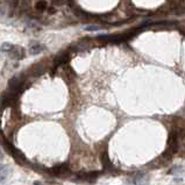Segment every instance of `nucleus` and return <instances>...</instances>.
Here are the masks:
<instances>
[{
  "instance_id": "nucleus-1",
  "label": "nucleus",
  "mask_w": 185,
  "mask_h": 185,
  "mask_svg": "<svg viewBox=\"0 0 185 185\" xmlns=\"http://www.w3.org/2000/svg\"><path fill=\"white\" fill-rule=\"evenodd\" d=\"M8 54H10L11 58H13V59H22V58L25 57V55H26V51H25V49L22 47L14 46L13 49Z\"/></svg>"
},
{
  "instance_id": "nucleus-2",
  "label": "nucleus",
  "mask_w": 185,
  "mask_h": 185,
  "mask_svg": "<svg viewBox=\"0 0 185 185\" xmlns=\"http://www.w3.org/2000/svg\"><path fill=\"white\" fill-rule=\"evenodd\" d=\"M68 61H69V55H68V54L64 53L62 54V55H59V56H57L56 59H55V68H57L59 65H64Z\"/></svg>"
},
{
  "instance_id": "nucleus-3",
  "label": "nucleus",
  "mask_w": 185,
  "mask_h": 185,
  "mask_svg": "<svg viewBox=\"0 0 185 185\" xmlns=\"http://www.w3.org/2000/svg\"><path fill=\"white\" fill-rule=\"evenodd\" d=\"M43 49H44V47H43L42 44H35V46H33V47L30 48L29 53L32 54V55H36V54L41 53Z\"/></svg>"
},
{
  "instance_id": "nucleus-4",
  "label": "nucleus",
  "mask_w": 185,
  "mask_h": 185,
  "mask_svg": "<svg viewBox=\"0 0 185 185\" xmlns=\"http://www.w3.org/2000/svg\"><path fill=\"white\" fill-rule=\"evenodd\" d=\"M8 175V170L5 165H0V182H4Z\"/></svg>"
},
{
  "instance_id": "nucleus-5",
  "label": "nucleus",
  "mask_w": 185,
  "mask_h": 185,
  "mask_svg": "<svg viewBox=\"0 0 185 185\" xmlns=\"http://www.w3.org/2000/svg\"><path fill=\"white\" fill-rule=\"evenodd\" d=\"M35 8H36L37 11H40V12L46 11V10H47V2H46L44 0H40V1H37V2H36Z\"/></svg>"
},
{
  "instance_id": "nucleus-6",
  "label": "nucleus",
  "mask_w": 185,
  "mask_h": 185,
  "mask_svg": "<svg viewBox=\"0 0 185 185\" xmlns=\"http://www.w3.org/2000/svg\"><path fill=\"white\" fill-rule=\"evenodd\" d=\"M13 44H11V43H4L2 46H1V48H0V50L2 51V53H10L12 49H13Z\"/></svg>"
},
{
  "instance_id": "nucleus-7",
  "label": "nucleus",
  "mask_w": 185,
  "mask_h": 185,
  "mask_svg": "<svg viewBox=\"0 0 185 185\" xmlns=\"http://www.w3.org/2000/svg\"><path fill=\"white\" fill-rule=\"evenodd\" d=\"M143 177H144V175H143V174H140V175H138V176H135V178L133 179V182H134V184H136V185L143 184L142 180H143V179H146V178H143Z\"/></svg>"
},
{
  "instance_id": "nucleus-8",
  "label": "nucleus",
  "mask_w": 185,
  "mask_h": 185,
  "mask_svg": "<svg viewBox=\"0 0 185 185\" xmlns=\"http://www.w3.org/2000/svg\"><path fill=\"white\" fill-rule=\"evenodd\" d=\"M101 27L99 26H89L85 28V30H87V32H95V30H99Z\"/></svg>"
},
{
  "instance_id": "nucleus-9",
  "label": "nucleus",
  "mask_w": 185,
  "mask_h": 185,
  "mask_svg": "<svg viewBox=\"0 0 185 185\" xmlns=\"http://www.w3.org/2000/svg\"><path fill=\"white\" fill-rule=\"evenodd\" d=\"M51 4L54 6H62L65 4V0H51Z\"/></svg>"
},
{
  "instance_id": "nucleus-10",
  "label": "nucleus",
  "mask_w": 185,
  "mask_h": 185,
  "mask_svg": "<svg viewBox=\"0 0 185 185\" xmlns=\"http://www.w3.org/2000/svg\"><path fill=\"white\" fill-rule=\"evenodd\" d=\"M2 159V154H1V151H0V159Z\"/></svg>"
},
{
  "instance_id": "nucleus-11",
  "label": "nucleus",
  "mask_w": 185,
  "mask_h": 185,
  "mask_svg": "<svg viewBox=\"0 0 185 185\" xmlns=\"http://www.w3.org/2000/svg\"><path fill=\"white\" fill-rule=\"evenodd\" d=\"M35 185H41L40 183H35Z\"/></svg>"
}]
</instances>
